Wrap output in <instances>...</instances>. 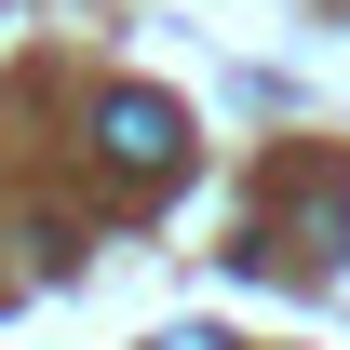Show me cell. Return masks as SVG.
<instances>
[{"label":"cell","instance_id":"obj_1","mask_svg":"<svg viewBox=\"0 0 350 350\" xmlns=\"http://www.w3.org/2000/svg\"><path fill=\"white\" fill-rule=\"evenodd\" d=\"M175 135L189 122H175L162 94H108V108H94V162L108 175H175Z\"/></svg>","mask_w":350,"mask_h":350},{"label":"cell","instance_id":"obj_2","mask_svg":"<svg viewBox=\"0 0 350 350\" xmlns=\"http://www.w3.org/2000/svg\"><path fill=\"white\" fill-rule=\"evenodd\" d=\"M162 350H229V337H216V323H175V337H162Z\"/></svg>","mask_w":350,"mask_h":350}]
</instances>
